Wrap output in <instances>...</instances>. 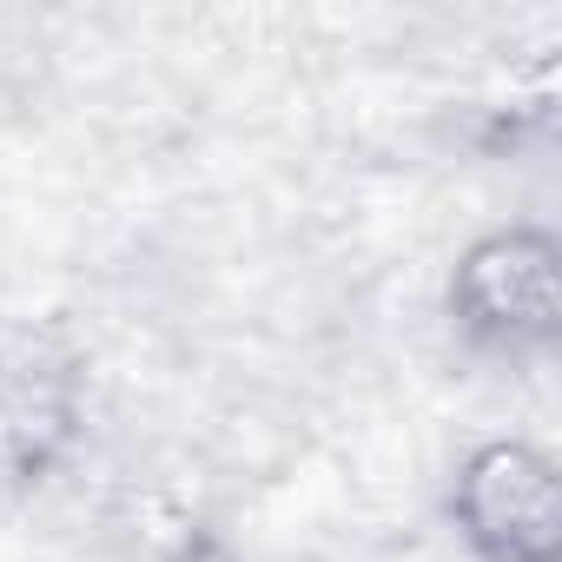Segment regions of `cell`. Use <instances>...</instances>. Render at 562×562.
Instances as JSON below:
<instances>
[{"instance_id": "1", "label": "cell", "mask_w": 562, "mask_h": 562, "mask_svg": "<svg viewBox=\"0 0 562 562\" xmlns=\"http://www.w3.org/2000/svg\"><path fill=\"white\" fill-rule=\"evenodd\" d=\"M457 338L503 364H536L562 345V238L536 218L476 232L443 285Z\"/></svg>"}, {"instance_id": "2", "label": "cell", "mask_w": 562, "mask_h": 562, "mask_svg": "<svg viewBox=\"0 0 562 562\" xmlns=\"http://www.w3.org/2000/svg\"><path fill=\"white\" fill-rule=\"evenodd\" d=\"M443 516L470 562H562V463L529 437H483L457 457Z\"/></svg>"}, {"instance_id": "3", "label": "cell", "mask_w": 562, "mask_h": 562, "mask_svg": "<svg viewBox=\"0 0 562 562\" xmlns=\"http://www.w3.org/2000/svg\"><path fill=\"white\" fill-rule=\"evenodd\" d=\"M80 424H87V384L60 345L21 338L0 351V483L8 490L47 483L74 457Z\"/></svg>"}]
</instances>
